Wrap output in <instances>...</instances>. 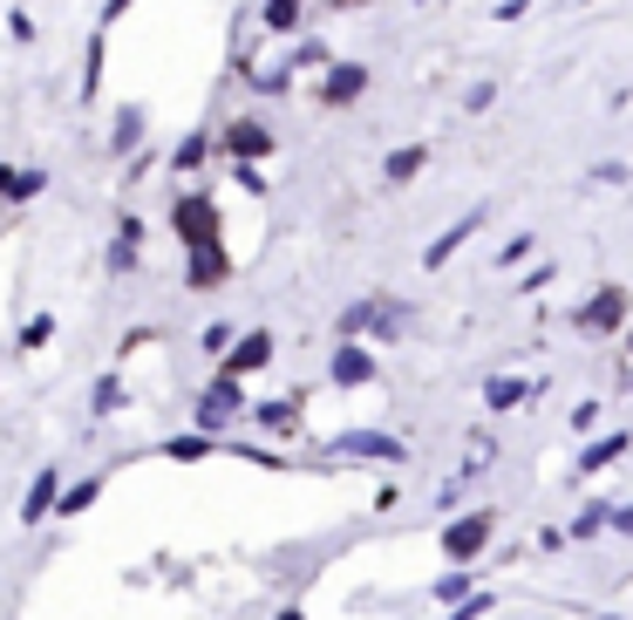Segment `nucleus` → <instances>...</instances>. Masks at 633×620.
Returning <instances> with one entry per match:
<instances>
[{"instance_id": "nucleus-2", "label": "nucleus", "mask_w": 633, "mask_h": 620, "mask_svg": "<svg viewBox=\"0 0 633 620\" xmlns=\"http://www.w3.org/2000/svg\"><path fill=\"white\" fill-rule=\"evenodd\" d=\"M484 538H491V519H463V525H450V553L470 559V553L484 546Z\"/></svg>"}, {"instance_id": "nucleus-5", "label": "nucleus", "mask_w": 633, "mask_h": 620, "mask_svg": "<svg viewBox=\"0 0 633 620\" xmlns=\"http://www.w3.org/2000/svg\"><path fill=\"white\" fill-rule=\"evenodd\" d=\"M49 498H55V471H42V478H34V491H28V512H21V519L34 525V519L49 512Z\"/></svg>"}, {"instance_id": "nucleus-4", "label": "nucleus", "mask_w": 633, "mask_h": 620, "mask_svg": "<svg viewBox=\"0 0 633 620\" xmlns=\"http://www.w3.org/2000/svg\"><path fill=\"white\" fill-rule=\"evenodd\" d=\"M341 450H354V457H403V443H388V437H341Z\"/></svg>"}, {"instance_id": "nucleus-9", "label": "nucleus", "mask_w": 633, "mask_h": 620, "mask_svg": "<svg viewBox=\"0 0 633 620\" xmlns=\"http://www.w3.org/2000/svg\"><path fill=\"white\" fill-rule=\"evenodd\" d=\"M607 525H613V512H600V505H592V512L572 525V538H592V532H607Z\"/></svg>"}, {"instance_id": "nucleus-12", "label": "nucleus", "mask_w": 633, "mask_h": 620, "mask_svg": "<svg viewBox=\"0 0 633 620\" xmlns=\"http://www.w3.org/2000/svg\"><path fill=\"white\" fill-rule=\"evenodd\" d=\"M613 525H620V532L633 538V505H626V512H613Z\"/></svg>"}, {"instance_id": "nucleus-3", "label": "nucleus", "mask_w": 633, "mask_h": 620, "mask_svg": "<svg viewBox=\"0 0 633 620\" xmlns=\"http://www.w3.org/2000/svg\"><path fill=\"white\" fill-rule=\"evenodd\" d=\"M266 355H272V341H266V334H253V341L239 348V355H232V375H246V368H266Z\"/></svg>"}, {"instance_id": "nucleus-10", "label": "nucleus", "mask_w": 633, "mask_h": 620, "mask_svg": "<svg viewBox=\"0 0 633 620\" xmlns=\"http://www.w3.org/2000/svg\"><path fill=\"white\" fill-rule=\"evenodd\" d=\"M354 89H362V68H341L334 83H328V96H334V103H341V96H354Z\"/></svg>"}, {"instance_id": "nucleus-7", "label": "nucleus", "mask_w": 633, "mask_h": 620, "mask_svg": "<svg viewBox=\"0 0 633 620\" xmlns=\"http://www.w3.org/2000/svg\"><path fill=\"white\" fill-rule=\"evenodd\" d=\"M334 375H341V382H362V375H368V355H362V348H341Z\"/></svg>"}, {"instance_id": "nucleus-8", "label": "nucleus", "mask_w": 633, "mask_h": 620, "mask_svg": "<svg viewBox=\"0 0 633 620\" xmlns=\"http://www.w3.org/2000/svg\"><path fill=\"white\" fill-rule=\"evenodd\" d=\"M620 450H626V437H607V443H592V450H586V463H579V471H600V463H613Z\"/></svg>"}, {"instance_id": "nucleus-6", "label": "nucleus", "mask_w": 633, "mask_h": 620, "mask_svg": "<svg viewBox=\"0 0 633 620\" xmlns=\"http://www.w3.org/2000/svg\"><path fill=\"white\" fill-rule=\"evenodd\" d=\"M620 314H626V300H620V293H600V300H592V314H586V321H592V328H613Z\"/></svg>"}, {"instance_id": "nucleus-11", "label": "nucleus", "mask_w": 633, "mask_h": 620, "mask_svg": "<svg viewBox=\"0 0 633 620\" xmlns=\"http://www.w3.org/2000/svg\"><path fill=\"white\" fill-rule=\"evenodd\" d=\"M293 14H300V0H272V8H266V21H272V28H287Z\"/></svg>"}, {"instance_id": "nucleus-1", "label": "nucleus", "mask_w": 633, "mask_h": 620, "mask_svg": "<svg viewBox=\"0 0 633 620\" xmlns=\"http://www.w3.org/2000/svg\"><path fill=\"white\" fill-rule=\"evenodd\" d=\"M225 143H232V158H266V150H272L259 124H232V130H225Z\"/></svg>"}]
</instances>
